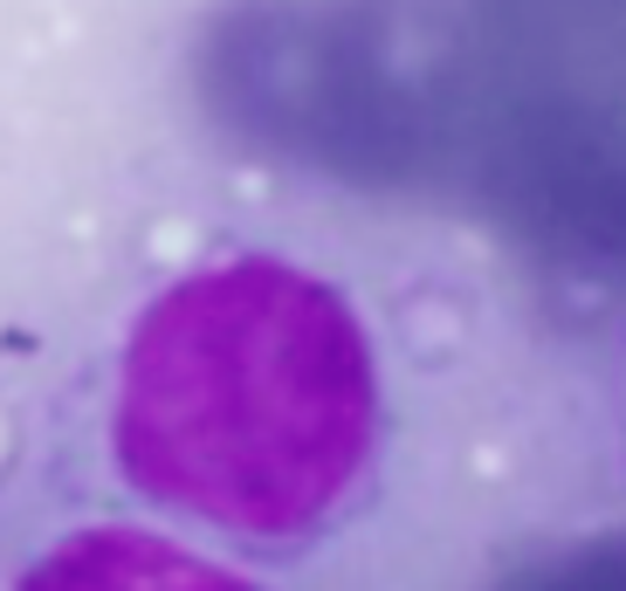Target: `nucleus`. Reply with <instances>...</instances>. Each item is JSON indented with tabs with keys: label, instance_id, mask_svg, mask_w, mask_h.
Wrapping results in <instances>:
<instances>
[{
	"label": "nucleus",
	"instance_id": "obj_2",
	"mask_svg": "<svg viewBox=\"0 0 626 591\" xmlns=\"http://www.w3.org/2000/svg\"><path fill=\"white\" fill-rule=\"evenodd\" d=\"M14 591H262V584L173 543V536H159V530L97 523V530H76V536L49 543L21 571Z\"/></svg>",
	"mask_w": 626,
	"mask_h": 591
},
{
	"label": "nucleus",
	"instance_id": "obj_1",
	"mask_svg": "<svg viewBox=\"0 0 626 591\" xmlns=\"http://www.w3.org/2000/svg\"><path fill=\"white\" fill-rule=\"evenodd\" d=\"M379 447V365L338 283L276 255L193 268L117 358L110 454L145 502L227 536H310Z\"/></svg>",
	"mask_w": 626,
	"mask_h": 591
}]
</instances>
